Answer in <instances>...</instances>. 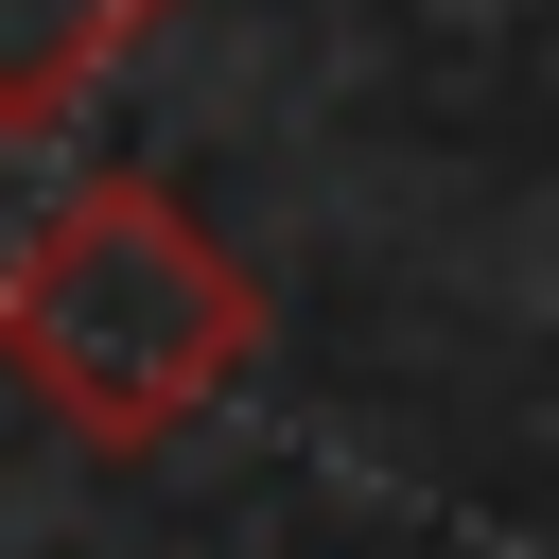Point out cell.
Here are the masks:
<instances>
[{
    "mask_svg": "<svg viewBox=\"0 0 559 559\" xmlns=\"http://www.w3.org/2000/svg\"><path fill=\"white\" fill-rule=\"evenodd\" d=\"M175 0H0V140H52Z\"/></svg>",
    "mask_w": 559,
    "mask_h": 559,
    "instance_id": "7a4b0ae2",
    "label": "cell"
},
{
    "mask_svg": "<svg viewBox=\"0 0 559 559\" xmlns=\"http://www.w3.org/2000/svg\"><path fill=\"white\" fill-rule=\"evenodd\" d=\"M262 349V280L210 245V210L175 175H70L35 210V245L0 262V367L87 437V454H157L192 437Z\"/></svg>",
    "mask_w": 559,
    "mask_h": 559,
    "instance_id": "6da1fadb",
    "label": "cell"
}]
</instances>
